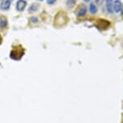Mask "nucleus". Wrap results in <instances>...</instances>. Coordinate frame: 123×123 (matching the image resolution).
Here are the masks:
<instances>
[{
    "mask_svg": "<svg viewBox=\"0 0 123 123\" xmlns=\"http://www.w3.org/2000/svg\"><path fill=\"white\" fill-rule=\"evenodd\" d=\"M8 25V21H7V18L5 17V16H0V28L3 29L6 28Z\"/></svg>",
    "mask_w": 123,
    "mask_h": 123,
    "instance_id": "6",
    "label": "nucleus"
},
{
    "mask_svg": "<svg viewBox=\"0 0 123 123\" xmlns=\"http://www.w3.org/2000/svg\"><path fill=\"white\" fill-rule=\"evenodd\" d=\"M89 11L91 14H96L98 13V7L94 3H91L89 6Z\"/></svg>",
    "mask_w": 123,
    "mask_h": 123,
    "instance_id": "7",
    "label": "nucleus"
},
{
    "mask_svg": "<svg viewBox=\"0 0 123 123\" xmlns=\"http://www.w3.org/2000/svg\"><path fill=\"white\" fill-rule=\"evenodd\" d=\"M76 2H77V0H67V2H66L67 7L68 9H71L76 4Z\"/></svg>",
    "mask_w": 123,
    "mask_h": 123,
    "instance_id": "9",
    "label": "nucleus"
},
{
    "mask_svg": "<svg viewBox=\"0 0 123 123\" xmlns=\"http://www.w3.org/2000/svg\"><path fill=\"white\" fill-rule=\"evenodd\" d=\"M67 22V16L63 12H59L55 16L54 18V24L62 26L65 25Z\"/></svg>",
    "mask_w": 123,
    "mask_h": 123,
    "instance_id": "1",
    "label": "nucleus"
},
{
    "mask_svg": "<svg viewBox=\"0 0 123 123\" xmlns=\"http://www.w3.org/2000/svg\"><path fill=\"white\" fill-rule=\"evenodd\" d=\"M56 1H57V0H46L47 3L49 5H53L55 3H56Z\"/></svg>",
    "mask_w": 123,
    "mask_h": 123,
    "instance_id": "12",
    "label": "nucleus"
},
{
    "mask_svg": "<svg viewBox=\"0 0 123 123\" xmlns=\"http://www.w3.org/2000/svg\"><path fill=\"white\" fill-rule=\"evenodd\" d=\"M31 22L33 23V24H35V23H38L39 18L37 17H31Z\"/></svg>",
    "mask_w": 123,
    "mask_h": 123,
    "instance_id": "11",
    "label": "nucleus"
},
{
    "mask_svg": "<svg viewBox=\"0 0 123 123\" xmlns=\"http://www.w3.org/2000/svg\"><path fill=\"white\" fill-rule=\"evenodd\" d=\"M87 7L85 4H80L76 9V15L78 17H82L86 14Z\"/></svg>",
    "mask_w": 123,
    "mask_h": 123,
    "instance_id": "3",
    "label": "nucleus"
},
{
    "mask_svg": "<svg viewBox=\"0 0 123 123\" xmlns=\"http://www.w3.org/2000/svg\"><path fill=\"white\" fill-rule=\"evenodd\" d=\"M106 9L109 13H113V3H106Z\"/></svg>",
    "mask_w": 123,
    "mask_h": 123,
    "instance_id": "10",
    "label": "nucleus"
},
{
    "mask_svg": "<svg viewBox=\"0 0 123 123\" xmlns=\"http://www.w3.org/2000/svg\"><path fill=\"white\" fill-rule=\"evenodd\" d=\"M39 7V5L38 4V3H32V4H31V6H30V7L28 8V12H29L30 13H35V12L38 11Z\"/></svg>",
    "mask_w": 123,
    "mask_h": 123,
    "instance_id": "8",
    "label": "nucleus"
},
{
    "mask_svg": "<svg viewBox=\"0 0 123 123\" xmlns=\"http://www.w3.org/2000/svg\"><path fill=\"white\" fill-rule=\"evenodd\" d=\"M12 0H2L0 3V9L3 12H7L10 9Z\"/></svg>",
    "mask_w": 123,
    "mask_h": 123,
    "instance_id": "2",
    "label": "nucleus"
},
{
    "mask_svg": "<svg viewBox=\"0 0 123 123\" xmlns=\"http://www.w3.org/2000/svg\"><path fill=\"white\" fill-rule=\"evenodd\" d=\"M113 0H106V3H112Z\"/></svg>",
    "mask_w": 123,
    "mask_h": 123,
    "instance_id": "13",
    "label": "nucleus"
},
{
    "mask_svg": "<svg viewBox=\"0 0 123 123\" xmlns=\"http://www.w3.org/2000/svg\"><path fill=\"white\" fill-rule=\"evenodd\" d=\"M122 7V3L121 0H114L113 2V11L114 13H121V9Z\"/></svg>",
    "mask_w": 123,
    "mask_h": 123,
    "instance_id": "5",
    "label": "nucleus"
},
{
    "mask_svg": "<svg viewBox=\"0 0 123 123\" xmlns=\"http://www.w3.org/2000/svg\"><path fill=\"white\" fill-rule=\"evenodd\" d=\"M121 13H122V15H123V4H122V9H121Z\"/></svg>",
    "mask_w": 123,
    "mask_h": 123,
    "instance_id": "14",
    "label": "nucleus"
},
{
    "mask_svg": "<svg viewBox=\"0 0 123 123\" xmlns=\"http://www.w3.org/2000/svg\"><path fill=\"white\" fill-rule=\"evenodd\" d=\"M27 5V2L25 0H18L16 4V9L18 12H23L25 9Z\"/></svg>",
    "mask_w": 123,
    "mask_h": 123,
    "instance_id": "4",
    "label": "nucleus"
},
{
    "mask_svg": "<svg viewBox=\"0 0 123 123\" xmlns=\"http://www.w3.org/2000/svg\"><path fill=\"white\" fill-rule=\"evenodd\" d=\"M91 0H84V2H85V3H89V2H90Z\"/></svg>",
    "mask_w": 123,
    "mask_h": 123,
    "instance_id": "15",
    "label": "nucleus"
},
{
    "mask_svg": "<svg viewBox=\"0 0 123 123\" xmlns=\"http://www.w3.org/2000/svg\"><path fill=\"white\" fill-rule=\"evenodd\" d=\"M38 1H40L41 2V1H43V0H38Z\"/></svg>",
    "mask_w": 123,
    "mask_h": 123,
    "instance_id": "16",
    "label": "nucleus"
}]
</instances>
